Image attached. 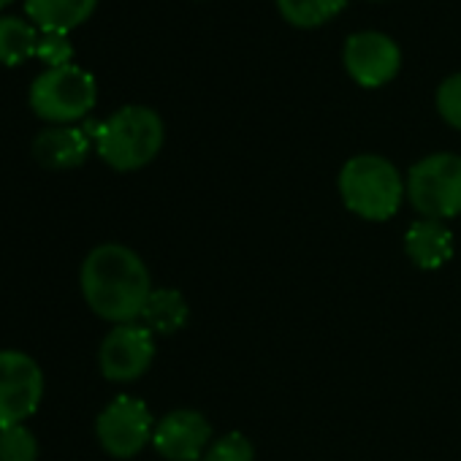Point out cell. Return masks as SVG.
I'll use <instances>...</instances> for the list:
<instances>
[{"mask_svg": "<svg viewBox=\"0 0 461 461\" xmlns=\"http://www.w3.org/2000/svg\"><path fill=\"white\" fill-rule=\"evenodd\" d=\"M437 112L439 117L461 131V74L447 77L437 90Z\"/></svg>", "mask_w": 461, "mask_h": 461, "instance_id": "ffe728a7", "label": "cell"}, {"mask_svg": "<svg viewBox=\"0 0 461 461\" xmlns=\"http://www.w3.org/2000/svg\"><path fill=\"white\" fill-rule=\"evenodd\" d=\"M187 321H190V307L176 288H155L139 318V323H144L155 337H171L182 331Z\"/></svg>", "mask_w": 461, "mask_h": 461, "instance_id": "5bb4252c", "label": "cell"}, {"mask_svg": "<svg viewBox=\"0 0 461 461\" xmlns=\"http://www.w3.org/2000/svg\"><path fill=\"white\" fill-rule=\"evenodd\" d=\"M95 152L114 171H139L152 163L163 147L166 128L149 106H122L109 120L90 125Z\"/></svg>", "mask_w": 461, "mask_h": 461, "instance_id": "7a4b0ae2", "label": "cell"}, {"mask_svg": "<svg viewBox=\"0 0 461 461\" xmlns=\"http://www.w3.org/2000/svg\"><path fill=\"white\" fill-rule=\"evenodd\" d=\"M14 0H0V9H6V6H12Z\"/></svg>", "mask_w": 461, "mask_h": 461, "instance_id": "44dd1931", "label": "cell"}, {"mask_svg": "<svg viewBox=\"0 0 461 461\" xmlns=\"http://www.w3.org/2000/svg\"><path fill=\"white\" fill-rule=\"evenodd\" d=\"M98 0H25V12L39 31H74L85 25Z\"/></svg>", "mask_w": 461, "mask_h": 461, "instance_id": "4fadbf2b", "label": "cell"}, {"mask_svg": "<svg viewBox=\"0 0 461 461\" xmlns=\"http://www.w3.org/2000/svg\"><path fill=\"white\" fill-rule=\"evenodd\" d=\"M407 201L420 217L450 220L461 214V158L437 152L418 160L407 174Z\"/></svg>", "mask_w": 461, "mask_h": 461, "instance_id": "5b68a950", "label": "cell"}, {"mask_svg": "<svg viewBox=\"0 0 461 461\" xmlns=\"http://www.w3.org/2000/svg\"><path fill=\"white\" fill-rule=\"evenodd\" d=\"M201 461H256V447L242 431H228L212 439Z\"/></svg>", "mask_w": 461, "mask_h": 461, "instance_id": "ac0fdd59", "label": "cell"}, {"mask_svg": "<svg viewBox=\"0 0 461 461\" xmlns=\"http://www.w3.org/2000/svg\"><path fill=\"white\" fill-rule=\"evenodd\" d=\"M90 147L93 133L87 125H50L33 139V158L50 171H68L87 160Z\"/></svg>", "mask_w": 461, "mask_h": 461, "instance_id": "8fae6325", "label": "cell"}, {"mask_svg": "<svg viewBox=\"0 0 461 461\" xmlns=\"http://www.w3.org/2000/svg\"><path fill=\"white\" fill-rule=\"evenodd\" d=\"M404 253L423 272L442 269L453 258V230L442 220L420 217L407 228Z\"/></svg>", "mask_w": 461, "mask_h": 461, "instance_id": "7c38bea8", "label": "cell"}, {"mask_svg": "<svg viewBox=\"0 0 461 461\" xmlns=\"http://www.w3.org/2000/svg\"><path fill=\"white\" fill-rule=\"evenodd\" d=\"M348 0H277L280 14L296 28H318L337 17Z\"/></svg>", "mask_w": 461, "mask_h": 461, "instance_id": "2e32d148", "label": "cell"}, {"mask_svg": "<svg viewBox=\"0 0 461 461\" xmlns=\"http://www.w3.org/2000/svg\"><path fill=\"white\" fill-rule=\"evenodd\" d=\"M155 434V420L149 407L136 396L112 399L95 418V437L112 458L139 456Z\"/></svg>", "mask_w": 461, "mask_h": 461, "instance_id": "52a82bcc", "label": "cell"}, {"mask_svg": "<svg viewBox=\"0 0 461 461\" xmlns=\"http://www.w3.org/2000/svg\"><path fill=\"white\" fill-rule=\"evenodd\" d=\"M36 58L41 63H47L50 68L71 66L74 44H71L68 33H63V31H41L39 33V44H36Z\"/></svg>", "mask_w": 461, "mask_h": 461, "instance_id": "d6986e66", "label": "cell"}, {"mask_svg": "<svg viewBox=\"0 0 461 461\" xmlns=\"http://www.w3.org/2000/svg\"><path fill=\"white\" fill-rule=\"evenodd\" d=\"M28 101L36 117L52 125H74L93 112L98 101V85L90 71L74 63L63 68H47L31 85Z\"/></svg>", "mask_w": 461, "mask_h": 461, "instance_id": "277c9868", "label": "cell"}, {"mask_svg": "<svg viewBox=\"0 0 461 461\" xmlns=\"http://www.w3.org/2000/svg\"><path fill=\"white\" fill-rule=\"evenodd\" d=\"M345 68L361 87H383L388 85L402 66V52L393 39L383 33H356L345 41Z\"/></svg>", "mask_w": 461, "mask_h": 461, "instance_id": "9c48e42d", "label": "cell"}, {"mask_svg": "<svg viewBox=\"0 0 461 461\" xmlns=\"http://www.w3.org/2000/svg\"><path fill=\"white\" fill-rule=\"evenodd\" d=\"M155 361V334L133 321V323H120L114 326L98 350V366L101 375L112 383H133Z\"/></svg>", "mask_w": 461, "mask_h": 461, "instance_id": "ba28073f", "label": "cell"}, {"mask_svg": "<svg viewBox=\"0 0 461 461\" xmlns=\"http://www.w3.org/2000/svg\"><path fill=\"white\" fill-rule=\"evenodd\" d=\"M39 33L33 23L20 17H0V66H23L36 58Z\"/></svg>", "mask_w": 461, "mask_h": 461, "instance_id": "9a60e30c", "label": "cell"}, {"mask_svg": "<svg viewBox=\"0 0 461 461\" xmlns=\"http://www.w3.org/2000/svg\"><path fill=\"white\" fill-rule=\"evenodd\" d=\"M0 461H39V439L28 423L0 429Z\"/></svg>", "mask_w": 461, "mask_h": 461, "instance_id": "e0dca14e", "label": "cell"}, {"mask_svg": "<svg viewBox=\"0 0 461 461\" xmlns=\"http://www.w3.org/2000/svg\"><path fill=\"white\" fill-rule=\"evenodd\" d=\"M44 399V372L25 350H0V429L28 423Z\"/></svg>", "mask_w": 461, "mask_h": 461, "instance_id": "8992f818", "label": "cell"}, {"mask_svg": "<svg viewBox=\"0 0 461 461\" xmlns=\"http://www.w3.org/2000/svg\"><path fill=\"white\" fill-rule=\"evenodd\" d=\"M79 288L87 307L114 326L139 321L155 291L141 256L120 242H106L87 253L79 272Z\"/></svg>", "mask_w": 461, "mask_h": 461, "instance_id": "6da1fadb", "label": "cell"}, {"mask_svg": "<svg viewBox=\"0 0 461 461\" xmlns=\"http://www.w3.org/2000/svg\"><path fill=\"white\" fill-rule=\"evenodd\" d=\"M339 195L353 214L383 222L399 212L407 198V182L391 160L380 155H356L339 171Z\"/></svg>", "mask_w": 461, "mask_h": 461, "instance_id": "3957f363", "label": "cell"}, {"mask_svg": "<svg viewBox=\"0 0 461 461\" xmlns=\"http://www.w3.org/2000/svg\"><path fill=\"white\" fill-rule=\"evenodd\" d=\"M152 445L168 461H201L212 445V423L198 410H171L155 423Z\"/></svg>", "mask_w": 461, "mask_h": 461, "instance_id": "30bf717a", "label": "cell"}]
</instances>
